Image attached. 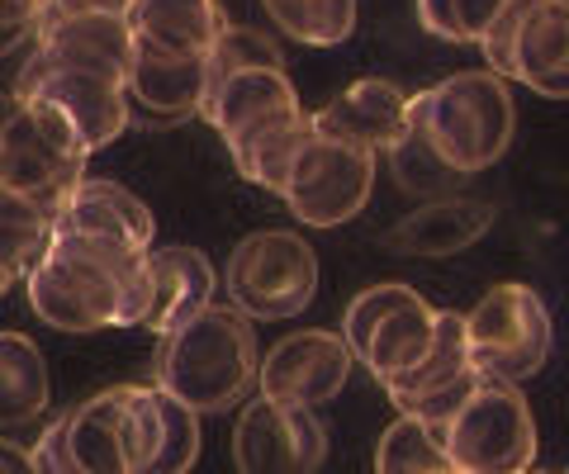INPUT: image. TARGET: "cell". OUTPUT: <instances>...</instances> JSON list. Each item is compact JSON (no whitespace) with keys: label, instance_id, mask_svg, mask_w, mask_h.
<instances>
[{"label":"cell","instance_id":"cell-1","mask_svg":"<svg viewBox=\"0 0 569 474\" xmlns=\"http://www.w3.org/2000/svg\"><path fill=\"white\" fill-rule=\"evenodd\" d=\"M33 313L58 332L142 327L152 304L148 256L119 242L58 228L52 248L24 280Z\"/></svg>","mask_w":569,"mask_h":474},{"label":"cell","instance_id":"cell-2","mask_svg":"<svg viewBox=\"0 0 569 474\" xmlns=\"http://www.w3.org/2000/svg\"><path fill=\"white\" fill-rule=\"evenodd\" d=\"M261 342L238 304H204L186 323L157 337L152 380L157 390L190 403L194 413H228L247 403L261 380Z\"/></svg>","mask_w":569,"mask_h":474},{"label":"cell","instance_id":"cell-3","mask_svg":"<svg viewBox=\"0 0 569 474\" xmlns=\"http://www.w3.org/2000/svg\"><path fill=\"white\" fill-rule=\"evenodd\" d=\"M413 129L451 171H489L493 162H503L518 133L512 85L498 72H456L413 95Z\"/></svg>","mask_w":569,"mask_h":474},{"label":"cell","instance_id":"cell-4","mask_svg":"<svg viewBox=\"0 0 569 474\" xmlns=\"http://www.w3.org/2000/svg\"><path fill=\"white\" fill-rule=\"evenodd\" d=\"M86 162L91 148L62 104L43 95L0 100V190L58 209L86 181Z\"/></svg>","mask_w":569,"mask_h":474},{"label":"cell","instance_id":"cell-5","mask_svg":"<svg viewBox=\"0 0 569 474\" xmlns=\"http://www.w3.org/2000/svg\"><path fill=\"white\" fill-rule=\"evenodd\" d=\"M62 427L86 474H148L162 451V390L114 384L67 409Z\"/></svg>","mask_w":569,"mask_h":474},{"label":"cell","instance_id":"cell-6","mask_svg":"<svg viewBox=\"0 0 569 474\" xmlns=\"http://www.w3.org/2000/svg\"><path fill=\"white\" fill-rule=\"evenodd\" d=\"M447 446L460 474H527L537 465V417L527 394L485 375L447 417Z\"/></svg>","mask_w":569,"mask_h":474},{"label":"cell","instance_id":"cell-7","mask_svg":"<svg viewBox=\"0 0 569 474\" xmlns=\"http://www.w3.org/2000/svg\"><path fill=\"white\" fill-rule=\"evenodd\" d=\"M223 285H228V300L252 323L295 319L318 294V252L299 233L261 228V233L242 238L233 248Z\"/></svg>","mask_w":569,"mask_h":474},{"label":"cell","instance_id":"cell-8","mask_svg":"<svg viewBox=\"0 0 569 474\" xmlns=\"http://www.w3.org/2000/svg\"><path fill=\"white\" fill-rule=\"evenodd\" d=\"M351 356L380 384L418 371L437 342V309L408 285H370L342 313Z\"/></svg>","mask_w":569,"mask_h":474},{"label":"cell","instance_id":"cell-9","mask_svg":"<svg viewBox=\"0 0 569 474\" xmlns=\"http://www.w3.org/2000/svg\"><path fill=\"white\" fill-rule=\"evenodd\" d=\"M466 337L479 375L522 384L550 361L556 346V327L531 285H493L485 300L466 313Z\"/></svg>","mask_w":569,"mask_h":474},{"label":"cell","instance_id":"cell-10","mask_svg":"<svg viewBox=\"0 0 569 474\" xmlns=\"http://www.w3.org/2000/svg\"><path fill=\"white\" fill-rule=\"evenodd\" d=\"M479 48L489 72L569 100V0H518Z\"/></svg>","mask_w":569,"mask_h":474},{"label":"cell","instance_id":"cell-11","mask_svg":"<svg viewBox=\"0 0 569 474\" xmlns=\"http://www.w3.org/2000/svg\"><path fill=\"white\" fill-rule=\"evenodd\" d=\"M376 162H380L376 152L337 143V138H323L313 129V138L290 171V185H284V204L309 228H342L370 204Z\"/></svg>","mask_w":569,"mask_h":474},{"label":"cell","instance_id":"cell-12","mask_svg":"<svg viewBox=\"0 0 569 474\" xmlns=\"http://www.w3.org/2000/svg\"><path fill=\"white\" fill-rule=\"evenodd\" d=\"M328 461V432L313 409L252 394L233 427L238 474H318Z\"/></svg>","mask_w":569,"mask_h":474},{"label":"cell","instance_id":"cell-13","mask_svg":"<svg viewBox=\"0 0 569 474\" xmlns=\"http://www.w3.org/2000/svg\"><path fill=\"white\" fill-rule=\"evenodd\" d=\"M200 119L223 138L228 152H238L284 124H299L309 114L299 104V91L284 67H242V72H228L204 85Z\"/></svg>","mask_w":569,"mask_h":474},{"label":"cell","instance_id":"cell-14","mask_svg":"<svg viewBox=\"0 0 569 474\" xmlns=\"http://www.w3.org/2000/svg\"><path fill=\"white\" fill-rule=\"evenodd\" d=\"M351 365L356 356L342 332H323V327L290 332V337H280L261 356L257 394L276 403H299V409H318V403H328L347 390Z\"/></svg>","mask_w":569,"mask_h":474},{"label":"cell","instance_id":"cell-15","mask_svg":"<svg viewBox=\"0 0 569 474\" xmlns=\"http://www.w3.org/2000/svg\"><path fill=\"white\" fill-rule=\"evenodd\" d=\"M485 380L470 356V337H466V313L456 309H437V342L427 351V361L418 371H408L399 380L385 384V394L395 399L399 413H418V417H447L475 394V384Z\"/></svg>","mask_w":569,"mask_h":474},{"label":"cell","instance_id":"cell-16","mask_svg":"<svg viewBox=\"0 0 569 474\" xmlns=\"http://www.w3.org/2000/svg\"><path fill=\"white\" fill-rule=\"evenodd\" d=\"M138 58V39L129 14H58L48 10L33 39L29 67H71V72H100L129 81Z\"/></svg>","mask_w":569,"mask_h":474},{"label":"cell","instance_id":"cell-17","mask_svg":"<svg viewBox=\"0 0 569 474\" xmlns=\"http://www.w3.org/2000/svg\"><path fill=\"white\" fill-rule=\"evenodd\" d=\"M309 119L323 138L389 157L408 143V133H413V95L399 91L395 81L366 77V81H351L342 95H332L323 110L309 114Z\"/></svg>","mask_w":569,"mask_h":474},{"label":"cell","instance_id":"cell-18","mask_svg":"<svg viewBox=\"0 0 569 474\" xmlns=\"http://www.w3.org/2000/svg\"><path fill=\"white\" fill-rule=\"evenodd\" d=\"M14 95H43L52 104H62L71 114V124L81 129L86 148L100 152L104 143L133 124V104H129V81L100 77V72H71V67H29L14 81Z\"/></svg>","mask_w":569,"mask_h":474},{"label":"cell","instance_id":"cell-19","mask_svg":"<svg viewBox=\"0 0 569 474\" xmlns=\"http://www.w3.org/2000/svg\"><path fill=\"white\" fill-rule=\"evenodd\" d=\"M58 228H71V233H86V238L119 242V248L142 252V256L157 248L152 209L142 204L129 185L100 181V175H86V181L58 204Z\"/></svg>","mask_w":569,"mask_h":474},{"label":"cell","instance_id":"cell-20","mask_svg":"<svg viewBox=\"0 0 569 474\" xmlns=\"http://www.w3.org/2000/svg\"><path fill=\"white\" fill-rule=\"evenodd\" d=\"M133 119L148 124H186L204 110V58H171V52L142 48L129 72Z\"/></svg>","mask_w":569,"mask_h":474},{"label":"cell","instance_id":"cell-21","mask_svg":"<svg viewBox=\"0 0 569 474\" xmlns=\"http://www.w3.org/2000/svg\"><path fill=\"white\" fill-rule=\"evenodd\" d=\"M498 209L489 200H470V195H441L418 204L408 219L389 228V252L399 256H456L475 248L479 238L493 228Z\"/></svg>","mask_w":569,"mask_h":474},{"label":"cell","instance_id":"cell-22","mask_svg":"<svg viewBox=\"0 0 569 474\" xmlns=\"http://www.w3.org/2000/svg\"><path fill=\"white\" fill-rule=\"evenodd\" d=\"M129 29L142 48L171 58H209L228 33V14L219 0H133Z\"/></svg>","mask_w":569,"mask_h":474},{"label":"cell","instance_id":"cell-23","mask_svg":"<svg viewBox=\"0 0 569 474\" xmlns=\"http://www.w3.org/2000/svg\"><path fill=\"white\" fill-rule=\"evenodd\" d=\"M148 280H152V304H148V332H171L176 323H186L190 313H200L213 304L219 290V271L200 248H152L148 252Z\"/></svg>","mask_w":569,"mask_h":474},{"label":"cell","instance_id":"cell-24","mask_svg":"<svg viewBox=\"0 0 569 474\" xmlns=\"http://www.w3.org/2000/svg\"><path fill=\"white\" fill-rule=\"evenodd\" d=\"M48 361L24 332H0V427H29L48 413Z\"/></svg>","mask_w":569,"mask_h":474},{"label":"cell","instance_id":"cell-25","mask_svg":"<svg viewBox=\"0 0 569 474\" xmlns=\"http://www.w3.org/2000/svg\"><path fill=\"white\" fill-rule=\"evenodd\" d=\"M376 474H460L447 446V423L399 413L376 446Z\"/></svg>","mask_w":569,"mask_h":474},{"label":"cell","instance_id":"cell-26","mask_svg":"<svg viewBox=\"0 0 569 474\" xmlns=\"http://www.w3.org/2000/svg\"><path fill=\"white\" fill-rule=\"evenodd\" d=\"M58 233V209L20 195V190H0V266L10 280H29Z\"/></svg>","mask_w":569,"mask_h":474},{"label":"cell","instance_id":"cell-27","mask_svg":"<svg viewBox=\"0 0 569 474\" xmlns=\"http://www.w3.org/2000/svg\"><path fill=\"white\" fill-rule=\"evenodd\" d=\"M284 39L305 48H337L356 29V0H261Z\"/></svg>","mask_w":569,"mask_h":474},{"label":"cell","instance_id":"cell-28","mask_svg":"<svg viewBox=\"0 0 569 474\" xmlns=\"http://www.w3.org/2000/svg\"><path fill=\"white\" fill-rule=\"evenodd\" d=\"M313 138V119H299V124H284L276 133L257 138V143H247L233 152V167L247 175L252 185L271 190V195L284 200V185H290V171L299 162V152H305V143Z\"/></svg>","mask_w":569,"mask_h":474},{"label":"cell","instance_id":"cell-29","mask_svg":"<svg viewBox=\"0 0 569 474\" xmlns=\"http://www.w3.org/2000/svg\"><path fill=\"white\" fill-rule=\"evenodd\" d=\"M512 6L518 0H418V20L447 43H485Z\"/></svg>","mask_w":569,"mask_h":474},{"label":"cell","instance_id":"cell-30","mask_svg":"<svg viewBox=\"0 0 569 474\" xmlns=\"http://www.w3.org/2000/svg\"><path fill=\"white\" fill-rule=\"evenodd\" d=\"M200 461V413L162 390V451L148 474H190Z\"/></svg>","mask_w":569,"mask_h":474},{"label":"cell","instance_id":"cell-31","mask_svg":"<svg viewBox=\"0 0 569 474\" xmlns=\"http://www.w3.org/2000/svg\"><path fill=\"white\" fill-rule=\"evenodd\" d=\"M389 162H395V181L399 190H408V195H422V200H441V190L460 181V171H451L441 157L427 148V138L413 129L408 133V143L399 152H389Z\"/></svg>","mask_w":569,"mask_h":474},{"label":"cell","instance_id":"cell-32","mask_svg":"<svg viewBox=\"0 0 569 474\" xmlns=\"http://www.w3.org/2000/svg\"><path fill=\"white\" fill-rule=\"evenodd\" d=\"M242 67H284V58H280V48L266 39V33L228 24V33L213 43V52L204 58V85L228 77V72H242Z\"/></svg>","mask_w":569,"mask_h":474},{"label":"cell","instance_id":"cell-33","mask_svg":"<svg viewBox=\"0 0 569 474\" xmlns=\"http://www.w3.org/2000/svg\"><path fill=\"white\" fill-rule=\"evenodd\" d=\"M33 465H39V474H86V470L77 465V455H71V446H67L62 417H58L52 427H43L39 446H33Z\"/></svg>","mask_w":569,"mask_h":474},{"label":"cell","instance_id":"cell-34","mask_svg":"<svg viewBox=\"0 0 569 474\" xmlns=\"http://www.w3.org/2000/svg\"><path fill=\"white\" fill-rule=\"evenodd\" d=\"M52 0H0V24L10 29H39L48 20Z\"/></svg>","mask_w":569,"mask_h":474},{"label":"cell","instance_id":"cell-35","mask_svg":"<svg viewBox=\"0 0 569 474\" xmlns=\"http://www.w3.org/2000/svg\"><path fill=\"white\" fill-rule=\"evenodd\" d=\"M58 14H129L133 0H52Z\"/></svg>","mask_w":569,"mask_h":474},{"label":"cell","instance_id":"cell-36","mask_svg":"<svg viewBox=\"0 0 569 474\" xmlns=\"http://www.w3.org/2000/svg\"><path fill=\"white\" fill-rule=\"evenodd\" d=\"M0 474H39V465H33V451L10 442V436H0Z\"/></svg>","mask_w":569,"mask_h":474},{"label":"cell","instance_id":"cell-37","mask_svg":"<svg viewBox=\"0 0 569 474\" xmlns=\"http://www.w3.org/2000/svg\"><path fill=\"white\" fill-rule=\"evenodd\" d=\"M39 39V29H10V24H0V58H10L14 48H24Z\"/></svg>","mask_w":569,"mask_h":474},{"label":"cell","instance_id":"cell-38","mask_svg":"<svg viewBox=\"0 0 569 474\" xmlns=\"http://www.w3.org/2000/svg\"><path fill=\"white\" fill-rule=\"evenodd\" d=\"M10 290V275H6V266H0V294H6Z\"/></svg>","mask_w":569,"mask_h":474},{"label":"cell","instance_id":"cell-39","mask_svg":"<svg viewBox=\"0 0 569 474\" xmlns=\"http://www.w3.org/2000/svg\"><path fill=\"white\" fill-rule=\"evenodd\" d=\"M527 474H537V470H527Z\"/></svg>","mask_w":569,"mask_h":474},{"label":"cell","instance_id":"cell-40","mask_svg":"<svg viewBox=\"0 0 569 474\" xmlns=\"http://www.w3.org/2000/svg\"><path fill=\"white\" fill-rule=\"evenodd\" d=\"M565 474H569V470H565Z\"/></svg>","mask_w":569,"mask_h":474}]
</instances>
